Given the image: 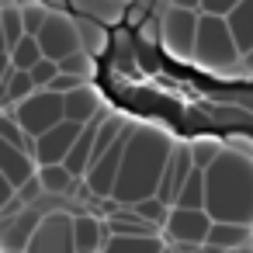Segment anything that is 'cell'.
<instances>
[{
	"instance_id": "22",
	"label": "cell",
	"mask_w": 253,
	"mask_h": 253,
	"mask_svg": "<svg viewBox=\"0 0 253 253\" xmlns=\"http://www.w3.org/2000/svg\"><path fill=\"white\" fill-rule=\"evenodd\" d=\"M104 253H163L160 236H108Z\"/></svg>"
},
{
	"instance_id": "25",
	"label": "cell",
	"mask_w": 253,
	"mask_h": 253,
	"mask_svg": "<svg viewBox=\"0 0 253 253\" xmlns=\"http://www.w3.org/2000/svg\"><path fill=\"white\" fill-rule=\"evenodd\" d=\"M39 180L45 187V194H70L77 177L70 173L66 163H49V167H39Z\"/></svg>"
},
{
	"instance_id": "23",
	"label": "cell",
	"mask_w": 253,
	"mask_h": 253,
	"mask_svg": "<svg viewBox=\"0 0 253 253\" xmlns=\"http://www.w3.org/2000/svg\"><path fill=\"white\" fill-rule=\"evenodd\" d=\"M187 146H191V156H194L198 170H211L215 160L225 153V142L218 135H194V139H187Z\"/></svg>"
},
{
	"instance_id": "32",
	"label": "cell",
	"mask_w": 253,
	"mask_h": 253,
	"mask_svg": "<svg viewBox=\"0 0 253 253\" xmlns=\"http://www.w3.org/2000/svg\"><path fill=\"white\" fill-rule=\"evenodd\" d=\"M243 0H201V14H215V18H229Z\"/></svg>"
},
{
	"instance_id": "36",
	"label": "cell",
	"mask_w": 253,
	"mask_h": 253,
	"mask_svg": "<svg viewBox=\"0 0 253 253\" xmlns=\"http://www.w3.org/2000/svg\"><path fill=\"white\" fill-rule=\"evenodd\" d=\"M239 66H243V70H246V73H250V77H253V49H250V52H246V56H243V63H239Z\"/></svg>"
},
{
	"instance_id": "17",
	"label": "cell",
	"mask_w": 253,
	"mask_h": 253,
	"mask_svg": "<svg viewBox=\"0 0 253 253\" xmlns=\"http://www.w3.org/2000/svg\"><path fill=\"white\" fill-rule=\"evenodd\" d=\"M0 87H4V108H14V104L28 101L32 94H39V87H35L32 73L18 70V66H14L11 59H7V66H4V77H0Z\"/></svg>"
},
{
	"instance_id": "38",
	"label": "cell",
	"mask_w": 253,
	"mask_h": 253,
	"mask_svg": "<svg viewBox=\"0 0 253 253\" xmlns=\"http://www.w3.org/2000/svg\"><path fill=\"white\" fill-rule=\"evenodd\" d=\"M160 4H167V7H170V4H173V0H160Z\"/></svg>"
},
{
	"instance_id": "31",
	"label": "cell",
	"mask_w": 253,
	"mask_h": 253,
	"mask_svg": "<svg viewBox=\"0 0 253 253\" xmlns=\"http://www.w3.org/2000/svg\"><path fill=\"white\" fill-rule=\"evenodd\" d=\"M59 77V63H52V59H42L35 70H32V80H35V87L39 90H49V84Z\"/></svg>"
},
{
	"instance_id": "15",
	"label": "cell",
	"mask_w": 253,
	"mask_h": 253,
	"mask_svg": "<svg viewBox=\"0 0 253 253\" xmlns=\"http://www.w3.org/2000/svg\"><path fill=\"white\" fill-rule=\"evenodd\" d=\"M73 243H77V253H104L108 236H104L101 218H94L87 211L73 215Z\"/></svg>"
},
{
	"instance_id": "14",
	"label": "cell",
	"mask_w": 253,
	"mask_h": 253,
	"mask_svg": "<svg viewBox=\"0 0 253 253\" xmlns=\"http://www.w3.org/2000/svg\"><path fill=\"white\" fill-rule=\"evenodd\" d=\"M253 243V229L250 225H236V222H215L208 232V250L211 253H232Z\"/></svg>"
},
{
	"instance_id": "26",
	"label": "cell",
	"mask_w": 253,
	"mask_h": 253,
	"mask_svg": "<svg viewBox=\"0 0 253 253\" xmlns=\"http://www.w3.org/2000/svg\"><path fill=\"white\" fill-rule=\"evenodd\" d=\"M205 201H208L205 170H198V167H194V173L187 177V184H184V191H180V198H177V205H173V208H205Z\"/></svg>"
},
{
	"instance_id": "24",
	"label": "cell",
	"mask_w": 253,
	"mask_h": 253,
	"mask_svg": "<svg viewBox=\"0 0 253 253\" xmlns=\"http://www.w3.org/2000/svg\"><path fill=\"white\" fill-rule=\"evenodd\" d=\"M0 139H4L7 146H14V149H21V153H28V156L39 153V139L28 135V132L18 125V118L7 115V111H4V118H0Z\"/></svg>"
},
{
	"instance_id": "30",
	"label": "cell",
	"mask_w": 253,
	"mask_h": 253,
	"mask_svg": "<svg viewBox=\"0 0 253 253\" xmlns=\"http://www.w3.org/2000/svg\"><path fill=\"white\" fill-rule=\"evenodd\" d=\"M132 211H135L139 218L153 222V225H167V218H170V208H167V205H163L160 198H146V201L132 205Z\"/></svg>"
},
{
	"instance_id": "28",
	"label": "cell",
	"mask_w": 253,
	"mask_h": 253,
	"mask_svg": "<svg viewBox=\"0 0 253 253\" xmlns=\"http://www.w3.org/2000/svg\"><path fill=\"white\" fill-rule=\"evenodd\" d=\"M59 73H70V77H80V80L90 84L97 77V56H90L87 49H80V52H73L70 59L59 63Z\"/></svg>"
},
{
	"instance_id": "27",
	"label": "cell",
	"mask_w": 253,
	"mask_h": 253,
	"mask_svg": "<svg viewBox=\"0 0 253 253\" xmlns=\"http://www.w3.org/2000/svg\"><path fill=\"white\" fill-rule=\"evenodd\" d=\"M7 59H11V63H14L18 70L32 73V70H35V66H39V63L45 59V52H42V45H39V39H35V35H25V39L18 42V49H14V52H11Z\"/></svg>"
},
{
	"instance_id": "8",
	"label": "cell",
	"mask_w": 253,
	"mask_h": 253,
	"mask_svg": "<svg viewBox=\"0 0 253 253\" xmlns=\"http://www.w3.org/2000/svg\"><path fill=\"white\" fill-rule=\"evenodd\" d=\"M215 218L205 211V208H170V218H167V236L191 250V246H208V232H211Z\"/></svg>"
},
{
	"instance_id": "20",
	"label": "cell",
	"mask_w": 253,
	"mask_h": 253,
	"mask_svg": "<svg viewBox=\"0 0 253 253\" xmlns=\"http://www.w3.org/2000/svg\"><path fill=\"white\" fill-rule=\"evenodd\" d=\"M77 28H80V42H84V49H87L90 56H97V59H101V56L111 49V32H108V25H104V21L77 14Z\"/></svg>"
},
{
	"instance_id": "29",
	"label": "cell",
	"mask_w": 253,
	"mask_h": 253,
	"mask_svg": "<svg viewBox=\"0 0 253 253\" xmlns=\"http://www.w3.org/2000/svg\"><path fill=\"white\" fill-rule=\"evenodd\" d=\"M21 14H25V28H28V35H42V28H45V21L52 18V7L45 4V0H21Z\"/></svg>"
},
{
	"instance_id": "37",
	"label": "cell",
	"mask_w": 253,
	"mask_h": 253,
	"mask_svg": "<svg viewBox=\"0 0 253 253\" xmlns=\"http://www.w3.org/2000/svg\"><path fill=\"white\" fill-rule=\"evenodd\" d=\"M45 4H49L52 11H66V7H70V0H45Z\"/></svg>"
},
{
	"instance_id": "12",
	"label": "cell",
	"mask_w": 253,
	"mask_h": 253,
	"mask_svg": "<svg viewBox=\"0 0 253 253\" xmlns=\"http://www.w3.org/2000/svg\"><path fill=\"white\" fill-rule=\"evenodd\" d=\"M42 225V215L35 208H25L11 218H4V232H0V243H4V253H28V243L35 239Z\"/></svg>"
},
{
	"instance_id": "11",
	"label": "cell",
	"mask_w": 253,
	"mask_h": 253,
	"mask_svg": "<svg viewBox=\"0 0 253 253\" xmlns=\"http://www.w3.org/2000/svg\"><path fill=\"white\" fill-rule=\"evenodd\" d=\"M191 173H194V156H191V146H187V142H177V149H173V156H170V167H167V173H163V184H160L156 198H160L167 208H173Z\"/></svg>"
},
{
	"instance_id": "5",
	"label": "cell",
	"mask_w": 253,
	"mask_h": 253,
	"mask_svg": "<svg viewBox=\"0 0 253 253\" xmlns=\"http://www.w3.org/2000/svg\"><path fill=\"white\" fill-rule=\"evenodd\" d=\"M7 115L18 118V125L28 132V135H45L49 128H56L59 122H66V97L63 94H52V90H39L32 94L28 101L14 104V108H4Z\"/></svg>"
},
{
	"instance_id": "19",
	"label": "cell",
	"mask_w": 253,
	"mask_h": 253,
	"mask_svg": "<svg viewBox=\"0 0 253 253\" xmlns=\"http://www.w3.org/2000/svg\"><path fill=\"white\" fill-rule=\"evenodd\" d=\"M25 35H28V28H25L21 4H18V0H4V7H0V39H4V56H11Z\"/></svg>"
},
{
	"instance_id": "16",
	"label": "cell",
	"mask_w": 253,
	"mask_h": 253,
	"mask_svg": "<svg viewBox=\"0 0 253 253\" xmlns=\"http://www.w3.org/2000/svg\"><path fill=\"white\" fill-rule=\"evenodd\" d=\"M135 4V0H70V7L84 18H97L104 25H118L125 21L128 7Z\"/></svg>"
},
{
	"instance_id": "1",
	"label": "cell",
	"mask_w": 253,
	"mask_h": 253,
	"mask_svg": "<svg viewBox=\"0 0 253 253\" xmlns=\"http://www.w3.org/2000/svg\"><path fill=\"white\" fill-rule=\"evenodd\" d=\"M173 149H177V139L163 125H156V122L135 125V135H132V142L125 149L122 177H118V187H115L111 201L132 208V205H139L146 198H156Z\"/></svg>"
},
{
	"instance_id": "39",
	"label": "cell",
	"mask_w": 253,
	"mask_h": 253,
	"mask_svg": "<svg viewBox=\"0 0 253 253\" xmlns=\"http://www.w3.org/2000/svg\"><path fill=\"white\" fill-rule=\"evenodd\" d=\"M163 253H167V250H163Z\"/></svg>"
},
{
	"instance_id": "13",
	"label": "cell",
	"mask_w": 253,
	"mask_h": 253,
	"mask_svg": "<svg viewBox=\"0 0 253 253\" xmlns=\"http://www.w3.org/2000/svg\"><path fill=\"white\" fill-rule=\"evenodd\" d=\"M0 177H7V180L21 191L28 180H35V177H39V160L4 142V146H0Z\"/></svg>"
},
{
	"instance_id": "7",
	"label": "cell",
	"mask_w": 253,
	"mask_h": 253,
	"mask_svg": "<svg viewBox=\"0 0 253 253\" xmlns=\"http://www.w3.org/2000/svg\"><path fill=\"white\" fill-rule=\"evenodd\" d=\"M39 45H42L45 59H52V63H63V59H70L73 52H80L84 42H80L77 18H73L70 11H52V18L45 21V28H42V35H39Z\"/></svg>"
},
{
	"instance_id": "10",
	"label": "cell",
	"mask_w": 253,
	"mask_h": 253,
	"mask_svg": "<svg viewBox=\"0 0 253 253\" xmlns=\"http://www.w3.org/2000/svg\"><path fill=\"white\" fill-rule=\"evenodd\" d=\"M80 132H84V125H77V122H59L56 128H49L45 135H39V153H35L39 167L66 163V156H70V149L77 146Z\"/></svg>"
},
{
	"instance_id": "4",
	"label": "cell",
	"mask_w": 253,
	"mask_h": 253,
	"mask_svg": "<svg viewBox=\"0 0 253 253\" xmlns=\"http://www.w3.org/2000/svg\"><path fill=\"white\" fill-rule=\"evenodd\" d=\"M198 25H201V14H198V11L167 7V11L160 14V49H163L170 59H177V63H194Z\"/></svg>"
},
{
	"instance_id": "9",
	"label": "cell",
	"mask_w": 253,
	"mask_h": 253,
	"mask_svg": "<svg viewBox=\"0 0 253 253\" xmlns=\"http://www.w3.org/2000/svg\"><path fill=\"white\" fill-rule=\"evenodd\" d=\"M28 253H77L73 243V215L70 211H45Z\"/></svg>"
},
{
	"instance_id": "21",
	"label": "cell",
	"mask_w": 253,
	"mask_h": 253,
	"mask_svg": "<svg viewBox=\"0 0 253 253\" xmlns=\"http://www.w3.org/2000/svg\"><path fill=\"white\" fill-rule=\"evenodd\" d=\"M225 21H229V28H232V35H236V42H239V52L246 56V52L253 49V0H243V4H239Z\"/></svg>"
},
{
	"instance_id": "18",
	"label": "cell",
	"mask_w": 253,
	"mask_h": 253,
	"mask_svg": "<svg viewBox=\"0 0 253 253\" xmlns=\"http://www.w3.org/2000/svg\"><path fill=\"white\" fill-rule=\"evenodd\" d=\"M101 115V94L87 84L73 94H66V122H77V125H87Z\"/></svg>"
},
{
	"instance_id": "2",
	"label": "cell",
	"mask_w": 253,
	"mask_h": 253,
	"mask_svg": "<svg viewBox=\"0 0 253 253\" xmlns=\"http://www.w3.org/2000/svg\"><path fill=\"white\" fill-rule=\"evenodd\" d=\"M205 184H208L205 211L215 222H236L253 229V156L225 146L215 167L205 170Z\"/></svg>"
},
{
	"instance_id": "33",
	"label": "cell",
	"mask_w": 253,
	"mask_h": 253,
	"mask_svg": "<svg viewBox=\"0 0 253 253\" xmlns=\"http://www.w3.org/2000/svg\"><path fill=\"white\" fill-rule=\"evenodd\" d=\"M80 87H87V80H80V77H70V73H59L52 84H49V90L52 94H73V90H80Z\"/></svg>"
},
{
	"instance_id": "6",
	"label": "cell",
	"mask_w": 253,
	"mask_h": 253,
	"mask_svg": "<svg viewBox=\"0 0 253 253\" xmlns=\"http://www.w3.org/2000/svg\"><path fill=\"white\" fill-rule=\"evenodd\" d=\"M132 135H135V125L128 122L125 128H122V135L111 142V149L101 156V160H94L90 163V170H87V177H84V187L94 194V198H115V187H118V177H122V163H125V149H128V142H132Z\"/></svg>"
},
{
	"instance_id": "3",
	"label": "cell",
	"mask_w": 253,
	"mask_h": 253,
	"mask_svg": "<svg viewBox=\"0 0 253 253\" xmlns=\"http://www.w3.org/2000/svg\"><path fill=\"white\" fill-rule=\"evenodd\" d=\"M239 63H243V52H239V42H236L229 21L215 18V14H201L198 45H194V66L208 70V73H229Z\"/></svg>"
},
{
	"instance_id": "34",
	"label": "cell",
	"mask_w": 253,
	"mask_h": 253,
	"mask_svg": "<svg viewBox=\"0 0 253 253\" xmlns=\"http://www.w3.org/2000/svg\"><path fill=\"white\" fill-rule=\"evenodd\" d=\"M229 149H236V153H246V156H253V139H243V135H232L229 142H225Z\"/></svg>"
},
{
	"instance_id": "35",
	"label": "cell",
	"mask_w": 253,
	"mask_h": 253,
	"mask_svg": "<svg viewBox=\"0 0 253 253\" xmlns=\"http://www.w3.org/2000/svg\"><path fill=\"white\" fill-rule=\"evenodd\" d=\"M170 7H184V11H198L201 14V0H173Z\"/></svg>"
}]
</instances>
